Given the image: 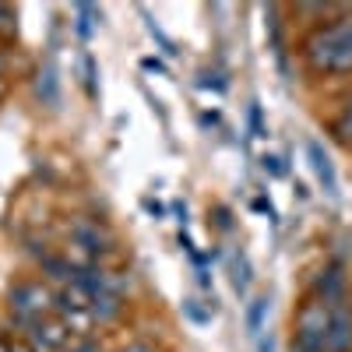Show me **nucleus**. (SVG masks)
Here are the masks:
<instances>
[{
    "instance_id": "f257e3e1",
    "label": "nucleus",
    "mask_w": 352,
    "mask_h": 352,
    "mask_svg": "<svg viewBox=\"0 0 352 352\" xmlns=\"http://www.w3.org/2000/svg\"><path fill=\"white\" fill-rule=\"evenodd\" d=\"M352 36V14L349 18H335L331 25H320L303 39V60L314 71H331L338 74V60H342V50Z\"/></svg>"
},
{
    "instance_id": "f03ea898",
    "label": "nucleus",
    "mask_w": 352,
    "mask_h": 352,
    "mask_svg": "<svg viewBox=\"0 0 352 352\" xmlns=\"http://www.w3.org/2000/svg\"><path fill=\"white\" fill-rule=\"evenodd\" d=\"M53 300L56 296L43 282H18L11 289V310H14V317L21 320V324H28V328L46 317V310L53 307Z\"/></svg>"
},
{
    "instance_id": "7ed1b4c3",
    "label": "nucleus",
    "mask_w": 352,
    "mask_h": 352,
    "mask_svg": "<svg viewBox=\"0 0 352 352\" xmlns=\"http://www.w3.org/2000/svg\"><path fill=\"white\" fill-rule=\"evenodd\" d=\"M67 232H71L74 247H81L85 254H92V257H102V254L116 250V240L109 236V229L102 222H96V219H74Z\"/></svg>"
},
{
    "instance_id": "20e7f679",
    "label": "nucleus",
    "mask_w": 352,
    "mask_h": 352,
    "mask_svg": "<svg viewBox=\"0 0 352 352\" xmlns=\"http://www.w3.org/2000/svg\"><path fill=\"white\" fill-rule=\"evenodd\" d=\"M328 320H331V307L310 296L300 310H296V335H314V338H328Z\"/></svg>"
},
{
    "instance_id": "39448f33",
    "label": "nucleus",
    "mask_w": 352,
    "mask_h": 352,
    "mask_svg": "<svg viewBox=\"0 0 352 352\" xmlns=\"http://www.w3.org/2000/svg\"><path fill=\"white\" fill-rule=\"evenodd\" d=\"M328 307H331V320H328L324 349L328 352H345L352 345V310L345 303H328Z\"/></svg>"
},
{
    "instance_id": "423d86ee",
    "label": "nucleus",
    "mask_w": 352,
    "mask_h": 352,
    "mask_svg": "<svg viewBox=\"0 0 352 352\" xmlns=\"http://www.w3.org/2000/svg\"><path fill=\"white\" fill-rule=\"evenodd\" d=\"M28 345L36 352H56L67 345V324L60 320H36L32 331H28Z\"/></svg>"
},
{
    "instance_id": "0eeeda50",
    "label": "nucleus",
    "mask_w": 352,
    "mask_h": 352,
    "mask_svg": "<svg viewBox=\"0 0 352 352\" xmlns=\"http://www.w3.org/2000/svg\"><path fill=\"white\" fill-rule=\"evenodd\" d=\"M314 292H317L324 303H342V296H345V275H342L338 264H328L324 272H317Z\"/></svg>"
},
{
    "instance_id": "6e6552de",
    "label": "nucleus",
    "mask_w": 352,
    "mask_h": 352,
    "mask_svg": "<svg viewBox=\"0 0 352 352\" xmlns=\"http://www.w3.org/2000/svg\"><path fill=\"white\" fill-rule=\"evenodd\" d=\"M307 155H310V162H314V173H317L320 187H324V190L335 197V194H338V176H335V166H331L328 152L320 148L317 141H310V144H307Z\"/></svg>"
},
{
    "instance_id": "1a4fd4ad",
    "label": "nucleus",
    "mask_w": 352,
    "mask_h": 352,
    "mask_svg": "<svg viewBox=\"0 0 352 352\" xmlns=\"http://www.w3.org/2000/svg\"><path fill=\"white\" fill-rule=\"evenodd\" d=\"M124 314V296H116V292H96L92 296V320L106 324V320H116Z\"/></svg>"
},
{
    "instance_id": "9d476101",
    "label": "nucleus",
    "mask_w": 352,
    "mask_h": 352,
    "mask_svg": "<svg viewBox=\"0 0 352 352\" xmlns=\"http://www.w3.org/2000/svg\"><path fill=\"white\" fill-rule=\"evenodd\" d=\"M39 264H43V272H46V275H53L56 282H64V285H71V282L78 278V264H71L67 257H53V254H46Z\"/></svg>"
},
{
    "instance_id": "9b49d317",
    "label": "nucleus",
    "mask_w": 352,
    "mask_h": 352,
    "mask_svg": "<svg viewBox=\"0 0 352 352\" xmlns=\"http://www.w3.org/2000/svg\"><path fill=\"white\" fill-rule=\"evenodd\" d=\"M39 99H43L46 106L60 102V78H56V67H53V64H46V67L39 71Z\"/></svg>"
},
{
    "instance_id": "f8f14e48",
    "label": "nucleus",
    "mask_w": 352,
    "mask_h": 352,
    "mask_svg": "<svg viewBox=\"0 0 352 352\" xmlns=\"http://www.w3.org/2000/svg\"><path fill=\"white\" fill-rule=\"evenodd\" d=\"M74 14H78V25H74V28H78V39L88 43V39L96 36V18H99V11H96L92 4H78Z\"/></svg>"
},
{
    "instance_id": "ddd939ff",
    "label": "nucleus",
    "mask_w": 352,
    "mask_h": 352,
    "mask_svg": "<svg viewBox=\"0 0 352 352\" xmlns=\"http://www.w3.org/2000/svg\"><path fill=\"white\" fill-rule=\"evenodd\" d=\"M268 310H272V303H268V300H254V303L247 307V331H250L254 338H261V331H264V317H268Z\"/></svg>"
},
{
    "instance_id": "4468645a",
    "label": "nucleus",
    "mask_w": 352,
    "mask_h": 352,
    "mask_svg": "<svg viewBox=\"0 0 352 352\" xmlns=\"http://www.w3.org/2000/svg\"><path fill=\"white\" fill-rule=\"evenodd\" d=\"M335 138L342 141V144H352V96L345 99V109L338 113V120H335Z\"/></svg>"
},
{
    "instance_id": "2eb2a0df",
    "label": "nucleus",
    "mask_w": 352,
    "mask_h": 352,
    "mask_svg": "<svg viewBox=\"0 0 352 352\" xmlns=\"http://www.w3.org/2000/svg\"><path fill=\"white\" fill-rule=\"evenodd\" d=\"M289 352H328V349H324V338H314V335H292Z\"/></svg>"
},
{
    "instance_id": "dca6fc26",
    "label": "nucleus",
    "mask_w": 352,
    "mask_h": 352,
    "mask_svg": "<svg viewBox=\"0 0 352 352\" xmlns=\"http://www.w3.org/2000/svg\"><path fill=\"white\" fill-rule=\"evenodd\" d=\"M232 285H236V292H247V285H250V268H247L243 254L232 261Z\"/></svg>"
},
{
    "instance_id": "f3484780",
    "label": "nucleus",
    "mask_w": 352,
    "mask_h": 352,
    "mask_svg": "<svg viewBox=\"0 0 352 352\" xmlns=\"http://www.w3.org/2000/svg\"><path fill=\"white\" fill-rule=\"evenodd\" d=\"M148 32H152V39H159V46H162V53H166V56H176V53H180V50H176V43L162 32V28H159L152 18H148Z\"/></svg>"
},
{
    "instance_id": "a211bd4d",
    "label": "nucleus",
    "mask_w": 352,
    "mask_h": 352,
    "mask_svg": "<svg viewBox=\"0 0 352 352\" xmlns=\"http://www.w3.org/2000/svg\"><path fill=\"white\" fill-rule=\"evenodd\" d=\"M184 314L194 320V324H208V320H212V310H201L197 300H184Z\"/></svg>"
},
{
    "instance_id": "6ab92c4d",
    "label": "nucleus",
    "mask_w": 352,
    "mask_h": 352,
    "mask_svg": "<svg viewBox=\"0 0 352 352\" xmlns=\"http://www.w3.org/2000/svg\"><path fill=\"white\" fill-rule=\"evenodd\" d=\"M197 85H201V88H215V92H222V88H226L222 74H208V71H204V74L197 78Z\"/></svg>"
},
{
    "instance_id": "aec40b11",
    "label": "nucleus",
    "mask_w": 352,
    "mask_h": 352,
    "mask_svg": "<svg viewBox=\"0 0 352 352\" xmlns=\"http://www.w3.org/2000/svg\"><path fill=\"white\" fill-rule=\"evenodd\" d=\"M85 81H88V96H96V60L92 56H85Z\"/></svg>"
},
{
    "instance_id": "412c9836",
    "label": "nucleus",
    "mask_w": 352,
    "mask_h": 352,
    "mask_svg": "<svg viewBox=\"0 0 352 352\" xmlns=\"http://www.w3.org/2000/svg\"><path fill=\"white\" fill-rule=\"evenodd\" d=\"M261 162H264V173H272V176H285V166H282V159H275V155H264Z\"/></svg>"
},
{
    "instance_id": "4be33fe9",
    "label": "nucleus",
    "mask_w": 352,
    "mask_h": 352,
    "mask_svg": "<svg viewBox=\"0 0 352 352\" xmlns=\"http://www.w3.org/2000/svg\"><path fill=\"white\" fill-rule=\"evenodd\" d=\"M141 64H144V71H155V74H166V64H162V60H155V56H144Z\"/></svg>"
},
{
    "instance_id": "5701e85b",
    "label": "nucleus",
    "mask_w": 352,
    "mask_h": 352,
    "mask_svg": "<svg viewBox=\"0 0 352 352\" xmlns=\"http://www.w3.org/2000/svg\"><path fill=\"white\" fill-rule=\"evenodd\" d=\"M144 208H148V212H152L155 219H162V215H166V208H162V204H159V201H152V197H148V201H144Z\"/></svg>"
},
{
    "instance_id": "b1692460",
    "label": "nucleus",
    "mask_w": 352,
    "mask_h": 352,
    "mask_svg": "<svg viewBox=\"0 0 352 352\" xmlns=\"http://www.w3.org/2000/svg\"><path fill=\"white\" fill-rule=\"evenodd\" d=\"M78 352H99V349H96L92 342H85V345H78Z\"/></svg>"
},
{
    "instance_id": "393cba45",
    "label": "nucleus",
    "mask_w": 352,
    "mask_h": 352,
    "mask_svg": "<svg viewBox=\"0 0 352 352\" xmlns=\"http://www.w3.org/2000/svg\"><path fill=\"white\" fill-rule=\"evenodd\" d=\"M127 352H152V349H148V345H131Z\"/></svg>"
},
{
    "instance_id": "a878e982",
    "label": "nucleus",
    "mask_w": 352,
    "mask_h": 352,
    "mask_svg": "<svg viewBox=\"0 0 352 352\" xmlns=\"http://www.w3.org/2000/svg\"><path fill=\"white\" fill-rule=\"evenodd\" d=\"M0 352H11V349H8V345H0Z\"/></svg>"
},
{
    "instance_id": "bb28decb",
    "label": "nucleus",
    "mask_w": 352,
    "mask_h": 352,
    "mask_svg": "<svg viewBox=\"0 0 352 352\" xmlns=\"http://www.w3.org/2000/svg\"><path fill=\"white\" fill-rule=\"evenodd\" d=\"M0 67H4V60H0Z\"/></svg>"
}]
</instances>
